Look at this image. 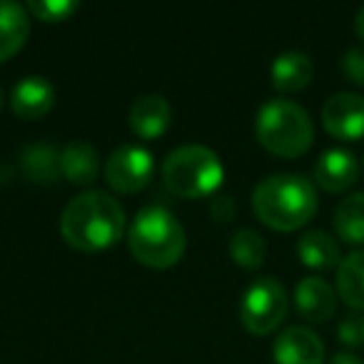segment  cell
<instances>
[{"label":"cell","instance_id":"obj_1","mask_svg":"<svg viewBox=\"0 0 364 364\" xmlns=\"http://www.w3.org/2000/svg\"><path fill=\"white\" fill-rule=\"evenodd\" d=\"M60 232L63 240L80 252H102L125 232V210L112 195L87 190L65 205Z\"/></svg>","mask_w":364,"mask_h":364},{"label":"cell","instance_id":"obj_2","mask_svg":"<svg viewBox=\"0 0 364 364\" xmlns=\"http://www.w3.org/2000/svg\"><path fill=\"white\" fill-rule=\"evenodd\" d=\"M252 210L257 220L277 232L299 230L317 213V190L312 180L294 172L269 175L252 193Z\"/></svg>","mask_w":364,"mask_h":364},{"label":"cell","instance_id":"obj_3","mask_svg":"<svg viewBox=\"0 0 364 364\" xmlns=\"http://www.w3.org/2000/svg\"><path fill=\"white\" fill-rule=\"evenodd\" d=\"M127 245L132 257L152 269H167L177 264L188 247L185 228L180 220L160 205L142 208L127 230Z\"/></svg>","mask_w":364,"mask_h":364},{"label":"cell","instance_id":"obj_4","mask_svg":"<svg viewBox=\"0 0 364 364\" xmlns=\"http://www.w3.org/2000/svg\"><path fill=\"white\" fill-rule=\"evenodd\" d=\"M255 135L259 145L277 157H302L312 147L314 127L302 105L284 97L267 100L255 117Z\"/></svg>","mask_w":364,"mask_h":364},{"label":"cell","instance_id":"obj_5","mask_svg":"<svg viewBox=\"0 0 364 364\" xmlns=\"http://www.w3.org/2000/svg\"><path fill=\"white\" fill-rule=\"evenodd\" d=\"M223 162L218 152L205 145H185L172 150L162 162L167 190L182 200H200L218 193L223 185Z\"/></svg>","mask_w":364,"mask_h":364},{"label":"cell","instance_id":"obj_6","mask_svg":"<svg viewBox=\"0 0 364 364\" xmlns=\"http://www.w3.org/2000/svg\"><path fill=\"white\" fill-rule=\"evenodd\" d=\"M287 309L289 299L282 284L274 277H259L245 289L240 302V322L250 334L264 337L284 322Z\"/></svg>","mask_w":364,"mask_h":364},{"label":"cell","instance_id":"obj_7","mask_svg":"<svg viewBox=\"0 0 364 364\" xmlns=\"http://www.w3.org/2000/svg\"><path fill=\"white\" fill-rule=\"evenodd\" d=\"M155 175L152 152L142 145H120L105 162V180L115 193L132 195L150 185Z\"/></svg>","mask_w":364,"mask_h":364},{"label":"cell","instance_id":"obj_8","mask_svg":"<svg viewBox=\"0 0 364 364\" xmlns=\"http://www.w3.org/2000/svg\"><path fill=\"white\" fill-rule=\"evenodd\" d=\"M322 127L334 140L357 142L364 137V97L357 92H337L322 107Z\"/></svg>","mask_w":364,"mask_h":364},{"label":"cell","instance_id":"obj_9","mask_svg":"<svg viewBox=\"0 0 364 364\" xmlns=\"http://www.w3.org/2000/svg\"><path fill=\"white\" fill-rule=\"evenodd\" d=\"M359 177V160L344 147H332L319 155L314 165V180L322 190L332 195L347 193Z\"/></svg>","mask_w":364,"mask_h":364},{"label":"cell","instance_id":"obj_10","mask_svg":"<svg viewBox=\"0 0 364 364\" xmlns=\"http://www.w3.org/2000/svg\"><path fill=\"white\" fill-rule=\"evenodd\" d=\"M274 364H324V344L312 329L287 327L272 344Z\"/></svg>","mask_w":364,"mask_h":364},{"label":"cell","instance_id":"obj_11","mask_svg":"<svg viewBox=\"0 0 364 364\" xmlns=\"http://www.w3.org/2000/svg\"><path fill=\"white\" fill-rule=\"evenodd\" d=\"M58 100V92L53 82L43 75H28L21 82H16L11 92V110L21 120H38L48 115Z\"/></svg>","mask_w":364,"mask_h":364},{"label":"cell","instance_id":"obj_12","mask_svg":"<svg viewBox=\"0 0 364 364\" xmlns=\"http://www.w3.org/2000/svg\"><path fill=\"white\" fill-rule=\"evenodd\" d=\"M294 304L302 319L312 324H322L337 312V292L322 277H304L294 287Z\"/></svg>","mask_w":364,"mask_h":364},{"label":"cell","instance_id":"obj_13","mask_svg":"<svg viewBox=\"0 0 364 364\" xmlns=\"http://www.w3.org/2000/svg\"><path fill=\"white\" fill-rule=\"evenodd\" d=\"M172 122V107L162 95H142L130 107V130L140 140H157Z\"/></svg>","mask_w":364,"mask_h":364},{"label":"cell","instance_id":"obj_14","mask_svg":"<svg viewBox=\"0 0 364 364\" xmlns=\"http://www.w3.org/2000/svg\"><path fill=\"white\" fill-rule=\"evenodd\" d=\"M31 38V13L16 0H0V63L11 60Z\"/></svg>","mask_w":364,"mask_h":364},{"label":"cell","instance_id":"obj_15","mask_svg":"<svg viewBox=\"0 0 364 364\" xmlns=\"http://www.w3.org/2000/svg\"><path fill=\"white\" fill-rule=\"evenodd\" d=\"M100 172V155L85 140H73L60 150V175L73 185L90 188Z\"/></svg>","mask_w":364,"mask_h":364},{"label":"cell","instance_id":"obj_16","mask_svg":"<svg viewBox=\"0 0 364 364\" xmlns=\"http://www.w3.org/2000/svg\"><path fill=\"white\" fill-rule=\"evenodd\" d=\"M314 65L312 58L304 55L299 50H287L282 55L274 58L272 68H269V77H272L274 90L279 92H299L312 82Z\"/></svg>","mask_w":364,"mask_h":364},{"label":"cell","instance_id":"obj_17","mask_svg":"<svg viewBox=\"0 0 364 364\" xmlns=\"http://www.w3.org/2000/svg\"><path fill=\"white\" fill-rule=\"evenodd\" d=\"M297 257L304 267L309 269H334L342 262V250H339L337 240L329 237L322 230H307L302 237L297 240Z\"/></svg>","mask_w":364,"mask_h":364},{"label":"cell","instance_id":"obj_18","mask_svg":"<svg viewBox=\"0 0 364 364\" xmlns=\"http://www.w3.org/2000/svg\"><path fill=\"white\" fill-rule=\"evenodd\" d=\"M337 294L347 307L364 314V250H354L339 262Z\"/></svg>","mask_w":364,"mask_h":364},{"label":"cell","instance_id":"obj_19","mask_svg":"<svg viewBox=\"0 0 364 364\" xmlns=\"http://www.w3.org/2000/svg\"><path fill=\"white\" fill-rule=\"evenodd\" d=\"M334 230L344 245H364V193L347 195L334 210Z\"/></svg>","mask_w":364,"mask_h":364},{"label":"cell","instance_id":"obj_20","mask_svg":"<svg viewBox=\"0 0 364 364\" xmlns=\"http://www.w3.org/2000/svg\"><path fill=\"white\" fill-rule=\"evenodd\" d=\"M21 167L26 172L28 180L50 185L60 175V150L53 147L50 142H38L23 150Z\"/></svg>","mask_w":364,"mask_h":364},{"label":"cell","instance_id":"obj_21","mask_svg":"<svg viewBox=\"0 0 364 364\" xmlns=\"http://www.w3.org/2000/svg\"><path fill=\"white\" fill-rule=\"evenodd\" d=\"M230 257L235 264H240L242 269H257L262 267L264 257H267V245L259 232L250 228H242L232 235L230 240Z\"/></svg>","mask_w":364,"mask_h":364},{"label":"cell","instance_id":"obj_22","mask_svg":"<svg viewBox=\"0 0 364 364\" xmlns=\"http://www.w3.org/2000/svg\"><path fill=\"white\" fill-rule=\"evenodd\" d=\"M77 11H80V3L75 0H31L28 3V13L43 23H63Z\"/></svg>","mask_w":364,"mask_h":364},{"label":"cell","instance_id":"obj_23","mask_svg":"<svg viewBox=\"0 0 364 364\" xmlns=\"http://www.w3.org/2000/svg\"><path fill=\"white\" fill-rule=\"evenodd\" d=\"M337 337L344 347H364V314L359 312H352L347 317L339 319L337 324Z\"/></svg>","mask_w":364,"mask_h":364},{"label":"cell","instance_id":"obj_24","mask_svg":"<svg viewBox=\"0 0 364 364\" xmlns=\"http://www.w3.org/2000/svg\"><path fill=\"white\" fill-rule=\"evenodd\" d=\"M342 73L349 82L364 87V50L362 48H352L342 55Z\"/></svg>","mask_w":364,"mask_h":364},{"label":"cell","instance_id":"obj_25","mask_svg":"<svg viewBox=\"0 0 364 364\" xmlns=\"http://www.w3.org/2000/svg\"><path fill=\"white\" fill-rule=\"evenodd\" d=\"M329 364H364L362 359L357 357V354H349V352H339L332 357V362Z\"/></svg>","mask_w":364,"mask_h":364},{"label":"cell","instance_id":"obj_26","mask_svg":"<svg viewBox=\"0 0 364 364\" xmlns=\"http://www.w3.org/2000/svg\"><path fill=\"white\" fill-rule=\"evenodd\" d=\"M354 31H357V36L364 41V6L359 8V13H357V18H354Z\"/></svg>","mask_w":364,"mask_h":364},{"label":"cell","instance_id":"obj_27","mask_svg":"<svg viewBox=\"0 0 364 364\" xmlns=\"http://www.w3.org/2000/svg\"><path fill=\"white\" fill-rule=\"evenodd\" d=\"M0 107H3V90H0Z\"/></svg>","mask_w":364,"mask_h":364}]
</instances>
